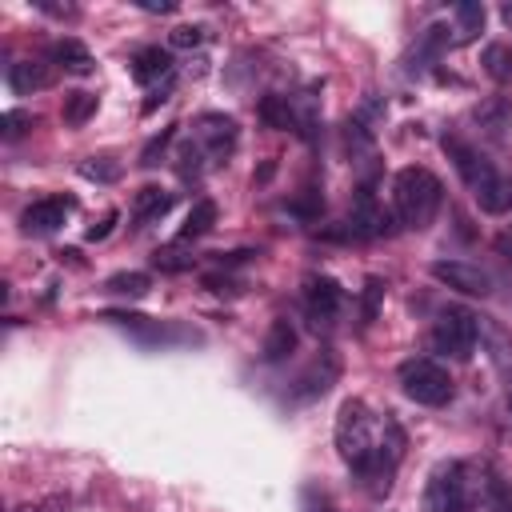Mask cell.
Segmentation results:
<instances>
[{"instance_id": "6da1fadb", "label": "cell", "mask_w": 512, "mask_h": 512, "mask_svg": "<svg viewBox=\"0 0 512 512\" xmlns=\"http://www.w3.org/2000/svg\"><path fill=\"white\" fill-rule=\"evenodd\" d=\"M444 152L452 156V164H456V172H460V180L468 184V192L476 196V204L484 208V212H492V216H500V212H508L512 208V180H504L480 152H472L468 144H460L456 136H444Z\"/></svg>"}, {"instance_id": "7a4b0ae2", "label": "cell", "mask_w": 512, "mask_h": 512, "mask_svg": "<svg viewBox=\"0 0 512 512\" xmlns=\"http://www.w3.org/2000/svg\"><path fill=\"white\" fill-rule=\"evenodd\" d=\"M392 200H396V216H400L404 228H428L436 208H440V200H444V188H440V180L428 168L412 164V168L396 172Z\"/></svg>"}, {"instance_id": "3957f363", "label": "cell", "mask_w": 512, "mask_h": 512, "mask_svg": "<svg viewBox=\"0 0 512 512\" xmlns=\"http://www.w3.org/2000/svg\"><path fill=\"white\" fill-rule=\"evenodd\" d=\"M336 448H340V456L356 472L376 456V448H380V424H376V416L368 412L364 400H344L340 404V412H336Z\"/></svg>"}, {"instance_id": "277c9868", "label": "cell", "mask_w": 512, "mask_h": 512, "mask_svg": "<svg viewBox=\"0 0 512 512\" xmlns=\"http://www.w3.org/2000/svg\"><path fill=\"white\" fill-rule=\"evenodd\" d=\"M476 336H480V320L460 308V304H448L436 312V324H432V348L452 356V360H468L472 348H476Z\"/></svg>"}, {"instance_id": "5b68a950", "label": "cell", "mask_w": 512, "mask_h": 512, "mask_svg": "<svg viewBox=\"0 0 512 512\" xmlns=\"http://www.w3.org/2000/svg\"><path fill=\"white\" fill-rule=\"evenodd\" d=\"M400 388L408 400H416L424 408H440L452 400V376L436 360H424V356L400 364Z\"/></svg>"}, {"instance_id": "8992f818", "label": "cell", "mask_w": 512, "mask_h": 512, "mask_svg": "<svg viewBox=\"0 0 512 512\" xmlns=\"http://www.w3.org/2000/svg\"><path fill=\"white\" fill-rule=\"evenodd\" d=\"M424 508L428 512H464L468 508V480H464V468L460 464H440L428 476Z\"/></svg>"}, {"instance_id": "52a82bcc", "label": "cell", "mask_w": 512, "mask_h": 512, "mask_svg": "<svg viewBox=\"0 0 512 512\" xmlns=\"http://www.w3.org/2000/svg\"><path fill=\"white\" fill-rule=\"evenodd\" d=\"M432 276L464 296H488L492 292V276L480 268V264H468V260H436L432 264Z\"/></svg>"}, {"instance_id": "ba28073f", "label": "cell", "mask_w": 512, "mask_h": 512, "mask_svg": "<svg viewBox=\"0 0 512 512\" xmlns=\"http://www.w3.org/2000/svg\"><path fill=\"white\" fill-rule=\"evenodd\" d=\"M72 208H76L72 196H44V200H36V204H28V208L20 212V228H24L28 236H48V232H56V228L68 220Z\"/></svg>"}, {"instance_id": "9c48e42d", "label": "cell", "mask_w": 512, "mask_h": 512, "mask_svg": "<svg viewBox=\"0 0 512 512\" xmlns=\"http://www.w3.org/2000/svg\"><path fill=\"white\" fill-rule=\"evenodd\" d=\"M336 372H340V364H336V356L332 352H320L300 376H296V388H292V400H312V396H324L328 388H332V380H336Z\"/></svg>"}, {"instance_id": "30bf717a", "label": "cell", "mask_w": 512, "mask_h": 512, "mask_svg": "<svg viewBox=\"0 0 512 512\" xmlns=\"http://www.w3.org/2000/svg\"><path fill=\"white\" fill-rule=\"evenodd\" d=\"M304 304H308V316L320 324V320H332L344 304V288L332 280V276H312L308 288H304Z\"/></svg>"}, {"instance_id": "8fae6325", "label": "cell", "mask_w": 512, "mask_h": 512, "mask_svg": "<svg viewBox=\"0 0 512 512\" xmlns=\"http://www.w3.org/2000/svg\"><path fill=\"white\" fill-rule=\"evenodd\" d=\"M196 136H200V144L212 156H228L236 148V120L232 116H220V112H204L196 120Z\"/></svg>"}, {"instance_id": "7c38bea8", "label": "cell", "mask_w": 512, "mask_h": 512, "mask_svg": "<svg viewBox=\"0 0 512 512\" xmlns=\"http://www.w3.org/2000/svg\"><path fill=\"white\" fill-rule=\"evenodd\" d=\"M472 120H476V128H480L484 136L504 140V132H508V124H512V104H508L504 96H488V100H480V104L472 108Z\"/></svg>"}, {"instance_id": "4fadbf2b", "label": "cell", "mask_w": 512, "mask_h": 512, "mask_svg": "<svg viewBox=\"0 0 512 512\" xmlns=\"http://www.w3.org/2000/svg\"><path fill=\"white\" fill-rule=\"evenodd\" d=\"M292 352H296V328H292L288 316H276V320L268 324V332H264L260 356H264L268 364H280V360H288Z\"/></svg>"}, {"instance_id": "5bb4252c", "label": "cell", "mask_w": 512, "mask_h": 512, "mask_svg": "<svg viewBox=\"0 0 512 512\" xmlns=\"http://www.w3.org/2000/svg\"><path fill=\"white\" fill-rule=\"evenodd\" d=\"M104 320H112L116 328L132 332V336L144 340V344H160V340H168L164 324H156V320H148V316H140V312H128V308H108Z\"/></svg>"}, {"instance_id": "9a60e30c", "label": "cell", "mask_w": 512, "mask_h": 512, "mask_svg": "<svg viewBox=\"0 0 512 512\" xmlns=\"http://www.w3.org/2000/svg\"><path fill=\"white\" fill-rule=\"evenodd\" d=\"M48 84H52V68H48V64L20 60V64L8 68V88H12L16 96H32V92H40V88H48Z\"/></svg>"}, {"instance_id": "2e32d148", "label": "cell", "mask_w": 512, "mask_h": 512, "mask_svg": "<svg viewBox=\"0 0 512 512\" xmlns=\"http://www.w3.org/2000/svg\"><path fill=\"white\" fill-rule=\"evenodd\" d=\"M48 56H52V64H60L64 72H76V76H88V72H92V52H88L80 40H72V36L56 40Z\"/></svg>"}, {"instance_id": "e0dca14e", "label": "cell", "mask_w": 512, "mask_h": 512, "mask_svg": "<svg viewBox=\"0 0 512 512\" xmlns=\"http://www.w3.org/2000/svg\"><path fill=\"white\" fill-rule=\"evenodd\" d=\"M480 332H484V340H488V356H492L496 372L512 384V336H508L500 324H488V320H480Z\"/></svg>"}, {"instance_id": "ac0fdd59", "label": "cell", "mask_w": 512, "mask_h": 512, "mask_svg": "<svg viewBox=\"0 0 512 512\" xmlns=\"http://www.w3.org/2000/svg\"><path fill=\"white\" fill-rule=\"evenodd\" d=\"M172 208V192H164V188H156V184H144L136 196H132V220H156V216H164Z\"/></svg>"}, {"instance_id": "d6986e66", "label": "cell", "mask_w": 512, "mask_h": 512, "mask_svg": "<svg viewBox=\"0 0 512 512\" xmlns=\"http://www.w3.org/2000/svg\"><path fill=\"white\" fill-rule=\"evenodd\" d=\"M168 72H172V60H168L164 48H144V52H136V60H132V76H136L140 84H152V80H160V76H168Z\"/></svg>"}, {"instance_id": "ffe728a7", "label": "cell", "mask_w": 512, "mask_h": 512, "mask_svg": "<svg viewBox=\"0 0 512 512\" xmlns=\"http://www.w3.org/2000/svg\"><path fill=\"white\" fill-rule=\"evenodd\" d=\"M480 28H484V4H480V0L456 4V40H460V44H464V40H476Z\"/></svg>"}, {"instance_id": "44dd1931", "label": "cell", "mask_w": 512, "mask_h": 512, "mask_svg": "<svg viewBox=\"0 0 512 512\" xmlns=\"http://www.w3.org/2000/svg\"><path fill=\"white\" fill-rule=\"evenodd\" d=\"M212 224H216V204H212V200H196V204H192V212L184 216L180 236H184V240H196V236H204Z\"/></svg>"}, {"instance_id": "7402d4cb", "label": "cell", "mask_w": 512, "mask_h": 512, "mask_svg": "<svg viewBox=\"0 0 512 512\" xmlns=\"http://www.w3.org/2000/svg\"><path fill=\"white\" fill-rule=\"evenodd\" d=\"M260 120H264L268 128H292V124H296V112H292L288 96H264V100H260Z\"/></svg>"}, {"instance_id": "603a6c76", "label": "cell", "mask_w": 512, "mask_h": 512, "mask_svg": "<svg viewBox=\"0 0 512 512\" xmlns=\"http://www.w3.org/2000/svg\"><path fill=\"white\" fill-rule=\"evenodd\" d=\"M92 112H96V96H92V92H68V96H64V108H60L64 124L80 128V124H84Z\"/></svg>"}, {"instance_id": "cb8c5ba5", "label": "cell", "mask_w": 512, "mask_h": 512, "mask_svg": "<svg viewBox=\"0 0 512 512\" xmlns=\"http://www.w3.org/2000/svg\"><path fill=\"white\" fill-rule=\"evenodd\" d=\"M104 288L116 292V296H132V300H140V296L152 288V280H148L144 272H116V276H108Z\"/></svg>"}, {"instance_id": "d4e9b609", "label": "cell", "mask_w": 512, "mask_h": 512, "mask_svg": "<svg viewBox=\"0 0 512 512\" xmlns=\"http://www.w3.org/2000/svg\"><path fill=\"white\" fill-rule=\"evenodd\" d=\"M484 72L492 76V80H512V48L508 44H488L484 48Z\"/></svg>"}, {"instance_id": "484cf974", "label": "cell", "mask_w": 512, "mask_h": 512, "mask_svg": "<svg viewBox=\"0 0 512 512\" xmlns=\"http://www.w3.org/2000/svg\"><path fill=\"white\" fill-rule=\"evenodd\" d=\"M80 172L88 180H96V184H112V180H120V160H112V156H88L80 164Z\"/></svg>"}, {"instance_id": "4316f807", "label": "cell", "mask_w": 512, "mask_h": 512, "mask_svg": "<svg viewBox=\"0 0 512 512\" xmlns=\"http://www.w3.org/2000/svg\"><path fill=\"white\" fill-rule=\"evenodd\" d=\"M480 512H512V488L500 484V480H488V484H484Z\"/></svg>"}, {"instance_id": "83f0119b", "label": "cell", "mask_w": 512, "mask_h": 512, "mask_svg": "<svg viewBox=\"0 0 512 512\" xmlns=\"http://www.w3.org/2000/svg\"><path fill=\"white\" fill-rule=\"evenodd\" d=\"M28 128H32V112H24V108H12V112L0 116V136L4 140H20Z\"/></svg>"}, {"instance_id": "f1b7e54d", "label": "cell", "mask_w": 512, "mask_h": 512, "mask_svg": "<svg viewBox=\"0 0 512 512\" xmlns=\"http://www.w3.org/2000/svg\"><path fill=\"white\" fill-rule=\"evenodd\" d=\"M192 260H196V256H188V252H180V248H156V252H152V264H156L160 272H184V268H192Z\"/></svg>"}, {"instance_id": "f546056e", "label": "cell", "mask_w": 512, "mask_h": 512, "mask_svg": "<svg viewBox=\"0 0 512 512\" xmlns=\"http://www.w3.org/2000/svg\"><path fill=\"white\" fill-rule=\"evenodd\" d=\"M204 36L208 32L200 24H180V28H172L168 40H172V48H196V44H204Z\"/></svg>"}, {"instance_id": "4dcf8cb0", "label": "cell", "mask_w": 512, "mask_h": 512, "mask_svg": "<svg viewBox=\"0 0 512 512\" xmlns=\"http://www.w3.org/2000/svg\"><path fill=\"white\" fill-rule=\"evenodd\" d=\"M172 136H176V124H172V128H164L156 140H148V144H144V152H140V164H144V168H152V164H156V156H164V148H168V140H172Z\"/></svg>"}, {"instance_id": "1f68e13d", "label": "cell", "mask_w": 512, "mask_h": 512, "mask_svg": "<svg viewBox=\"0 0 512 512\" xmlns=\"http://www.w3.org/2000/svg\"><path fill=\"white\" fill-rule=\"evenodd\" d=\"M380 296H384V280H368L364 284V320H372L376 316V304H380Z\"/></svg>"}, {"instance_id": "d6a6232c", "label": "cell", "mask_w": 512, "mask_h": 512, "mask_svg": "<svg viewBox=\"0 0 512 512\" xmlns=\"http://www.w3.org/2000/svg\"><path fill=\"white\" fill-rule=\"evenodd\" d=\"M112 224H116V212H104V216H100V224H92V228H88V240H104V236L112 232Z\"/></svg>"}, {"instance_id": "836d02e7", "label": "cell", "mask_w": 512, "mask_h": 512, "mask_svg": "<svg viewBox=\"0 0 512 512\" xmlns=\"http://www.w3.org/2000/svg\"><path fill=\"white\" fill-rule=\"evenodd\" d=\"M136 8H144V12H160V16H168V12H176V0H136Z\"/></svg>"}, {"instance_id": "e575fe53", "label": "cell", "mask_w": 512, "mask_h": 512, "mask_svg": "<svg viewBox=\"0 0 512 512\" xmlns=\"http://www.w3.org/2000/svg\"><path fill=\"white\" fill-rule=\"evenodd\" d=\"M36 8H40V12H48V16H60V20H64V16H76V8H72V4H52V0H36Z\"/></svg>"}, {"instance_id": "d590c367", "label": "cell", "mask_w": 512, "mask_h": 512, "mask_svg": "<svg viewBox=\"0 0 512 512\" xmlns=\"http://www.w3.org/2000/svg\"><path fill=\"white\" fill-rule=\"evenodd\" d=\"M500 16H504V24H512V4H504V8H500Z\"/></svg>"}, {"instance_id": "8d00e7d4", "label": "cell", "mask_w": 512, "mask_h": 512, "mask_svg": "<svg viewBox=\"0 0 512 512\" xmlns=\"http://www.w3.org/2000/svg\"><path fill=\"white\" fill-rule=\"evenodd\" d=\"M316 512H340V508H336V504H328V500H320V508H316Z\"/></svg>"}]
</instances>
